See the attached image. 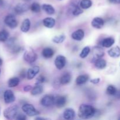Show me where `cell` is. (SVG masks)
Segmentation results:
<instances>
[{
    "label": "cell",
    "instance_id": "cell-11",
    "mask_svg": "<svg viewBox=\"0 0 120 120\" xmlns=\"http://www.w3.org/2000/svg\"><path fill=\"white\" fill-rule=\"evenodd\" d=\"M40 68L38 66H35L32 67V68H30L29 70H28L26 73V77L27 79L29 80H32L37 75V74L39 72Z\"/></svg>",
    "mask_w": 120,
    "mask_h": 120
},
{
    "label": "cell",
    "instance_id": "cell-27",
    "mask_svg": "<svg viewBox=\"0 0 120 120\" xmlns=\"http://www.w3.org/2000/svg\"><path fill=\"white\" fill-rule=\"evenodd\" d=\"M71 12L72 14L75 16H77V15H80L81 14L83 13V10L81 9V7H79L78 5L76 4H72L71 5Z\"/></svg>",
    "mask_w": 120,
    "mask_h": 120
},
{
    "label": "cell",
    "instance_id": "cell-42",
    "mask_svg": "<svg viewBox=\"0 0 120 120\" xmlns=\"http://www.w3.org/2000/svg\"><path fill=\"white\" fill-rule=\"evenodd\" d=\"M4 4V0H0V6Z\"/></svg>",
    "mask_w": 120,
    "mask_h": 120
},
{
    "label": "cell",
    "instance_id": "cell-18",
    "mask_svg": "<svg viewBox=\"0 0 120 120\" xmlns=\"http://www.w3.org/2000/svg\"><path fill=\"white\" fill-rule=\"evenodd\" d=\"M93 54L94 55V62L97 59L101 58L103 56H104V52L101 48L98 46H96L93 49Z\"/></svg>",
    "mask_w": 120,
    "mask_h": 120
},
{
    "label": "cell",
    "instance_id": "cell-17",
    "mask_svg": "<svg viewBox=\"0 0 120 120\" xmlns=\"http://www.w3.org/2000/svg\"><path fill=\"white\" fill-rule=\"evenodd\" d=\"M115 43V39L112 37L106 38L102 41L101 45L104 48H109L112 46Z\"/></svg>",
    "mask_w": 120,
    "mask_h": 120
},
{
    "label": "cell",
    "instance_id": "cell-44",
    "mask_svg": "<svg viewBox=\"0 0 120 120\" xmlns=\"http://www.w3.org/2000/svg\"><path fill=\"white\" fill-rule=\"evenodd\" d=\"M22 1H30V0H22Z\"/></svg>",
    "mask_w": 120,
    "mask_h": 120
},
{
    "label": "cell",
    "instance_id": "cell-28",
    "mask_svg": "<svg viewBox=\"0 0 120 120\" xmlns=\"http://www.w3.org/2000/svg\"><path fill=\"white\" fill-rule=\"evenodd\" d=\"M19 79L17 77H14L11 78L8 82V85L9 87H15L17 86L19 83Z\"/></svg>",
    "mask_w": 120,
    "mask_h": 120
},
{
    "label": "cell",
    "instance_id": "cell-39",
    "mask_svg": "<svg viewBox=\"0 0 120 120\" xmlns=\"http://www.w3.org/2000/svg\"><path fill=\"white\" fill-rule=\"evenodd\" d=\"M110 3L120 4V0H109Z\"/></svg>",
    "mask_w": 120,
    "mask_h": 120
},
{
    "label": "cell",
    "instance_id": "cell-45",
    "mask_svg": "<svg viewBox=\"0 0 120 120\" xmlns=\"http://www.w3.org/2000/svg\"><path fill=\"white\" fill-rule=\"evenodd\" d=\"M0 73H1V69H0Z\"/></svg>",
    "mask_w": 120,
    "mask_h": 120
},
{
    "label": "cell",
    "instance_id": "cell-9",
    "mask_svg": "<svg viewBox=\"0 0 120 120\" xmlns=\"http://www.w3.org/2000/svg\"><path fill=\"white\" fill-rule=\"evenodd\" d=\"M66 59L64 56L62 55H59L56 57L55 60V64L56 68L59 70H61L63 69L66 65Z\"/></svg>",
    "mask_w": 120,
    "mask_h": 120
},
{
    "label": "cell",
    "instance_id": "cell-8",
    "mask_svg": "<svg viewBox=\"0 0 120 120\" xmlns=\"http://www.w3.org/2000/svg\"><path fill=\"white\" fill-rule=\"evenodd\" d=\"M4 99L6 104H11L15 101V97L14 93L11 90H7L4 93Z\"/></svg>",
    "mask_w": 120,
    "mask_h": 120
},
{
    "label": "cell",
    "instance_id": "cell-46",
    "mask_svg": "<svg viewBox=\"0 0 120 120\" xmlns=\"http://www.w3.org/2000/svg\"></svg>",
    "mask_w": 120,
    "mask_h": 120
},
{
    "label": "cell",
    "instance_id": "cell-25",
    "mask_svg": "<svg viewBox=\"0 0 120 120\" xmlns=\"http://www.w3.org/2000/svg\"><path fill=\"white\" fill-rule=\"evenodd\" d=\"M43 87L41 84H35V86L31 90V94L33 96H38L43 92Z\"/></svg>",
    "mask_w": 120,
    "mask_h": 120
},
{
    "label": "cell",
    "instance_id": "cell-41",
    "mask_svg": "<svg viewBox=\"0 0 120 120\" xmlns=\"http://www.w3.org/2000/svg\"><path fill=\"white\" fill-rule=\"evenodd\" d=\"M36 120H46V118H41V117H37V118H36Z\"/></svg>",
    "mask_w": 120,
    "mask_h": 120
},
{
    "label": "cell",
    "instance_id": "cell-24",
    "mask_svg": "<svg viewBox=\"0 0 120 120\" xmlns=\"http://www.w3.org/2000/svg\"><path fill=\"white\" fill-rule=\"evenodd\" d=\"M89 80V76L87 75H82L77 77L76 83L77 85H83L85 84Z\"/></svg>",
    "mask_w": 120,
    "mask_h": 120
},
{
    "label": "cell",
    "instance_id": "cell-40",
    "mask_svg": "<svg viewBox=\"0 0 120 120\" xmlns=\"http://www.w3.org/2000/svg\"><path fill=\"white\" fill-rule=\"evenodd\" d=\"M114 96L116 97H117V98H119V99H120V90H119V91L117 90V93H116V94L114 95Z\"/></svg>",
    "mask_w": 120,
    "mask_h": 120
},
{
    "label": "cell",
    "instance_id": "cell-32",
    "mask_svg": "<svg viewBox=\"0 0 120 120\" xmlns=\"http://www.w3.org/2000/svg\"><path fill=\"white\" fill-rule=\"evenodd\" d=\"M30 10L35 13H38L41 11V7L38 2H34L30 6Z\"/></svg>",
    "mask_w": 120,
    "mask_h": 120
},
{
    "label": "cell",
    "instance_id": "cell-31",
    "mask_svg": "<svg viewBox=\"0 0 120 120\" xmlns=\"http://www.w3.org/2000/svg\"><path fill=\"white\" fill-rule=\"evenodd\" d=\"M66 36L64 35H60L57 36H55L53 38L52 41L54 43H61L63 42V41L65 40Z\"/></svg>",
    "mask_w": 120,
    "mask_h": 120
},
{
    "label": "cell",
    "instance_id": "cell-38",
    "mask_svg": "<svg viewBox=\"0 0 120 120\" xmlns=\"http://www.w3.org/2000/svg\"><path fill=\"white\" fill-rule=\"evenodd\" d=\"M100 78H96V79H92L90 80V82H91V83H93V84H98V83L100 82Z\"/></svg>",
    "mask_w": 120,
    "mask_h": 120
},
{
    "label": "cell",
    "instance_id": "cell-35",
    "mask_svg": "<svg viewBox=\"0 0 120 120\" xmlns=\"http://www.w3.org/2000/svg\"><path fill=\"white\" fill-rule=\"evenodd\" d=\"M46 81V79L43 75H41V76H38L36 79V84H41L42 83H44Z\"/></svg>",
    "mask_w": 120,
    "mask_h": 120
},
{
    "label": "cell",
    "instance_id": "cell-19",
    "mask_svg": "<svg viewBox=\"0 0 120 120\" xmlns=\"http://www.w3.org/2000/svg\"><path fill=\"white\" fill-rule=\"evenodd\" d=\"M30 28V21L29 19H25L22 22L21 26V30L22 32L26 33L29 30Z\"/></svg>",
    "mask_w": 120,
    "mask_h": 120
},
{
    "label": "cell",
    "instance_id": "cell-14",
    "mask_svg": "<svg viewBox=\"0 0 120 120\" xmlns=\"http://www.w3.org/2000/svg\"><path fill=\"white\" fill-rule=\"evenodd\" d=\"M63 117L64 119L70 120L73 119L75 117V111L73 109L68 108L63 112Z\"/></svg>",
    "mask_w": 120,
    "mask_h": 120
},
{
    "label": "cell",
    "instance_id": "cell-37",
    "mask_svg": "<svg viewBox=\"0 0 120 120\" xmlns=\"http://www.w3.org/2000/svg\"><path fill=\"white\" fill-rule=\"evenodd\" d=\"M32 89V87L30 85H28V86H26L25 87H24L23 88V90L26 92L27 91H31V90Z\"/></svg>",
    "mask_w": 120,
    "mask_h": 120
},
{
    "label": "cell",
    "instance_id": "cell-16",
    "mask_svg": "<svg viewBox=\"0 0 120 120\" xmlns=\"http://www.w3.org/2000/svg\"><path fill=\"white\" fill-rule=\"evenodd\" d=\"M108 54L112 58L119 57L120 56V48L118 46L113 47L108 51Z\"/></svg>",
    "mask_w": 120,
    "mask_h": 120
},
{
    "label": "cell",
    "instance_id": "cell-2",
    "mask_svg": "<svg viewBox=\"0 0 120 120\" xmlns=\"http://www.w3.org/2000/svg\"><path fill=\"white\" fill-rule=\"evenodd\" d=\"M18 112V107L17 105H14L7 108L3 112L4 116L8 120L15 119Z\"/></svg>",
    "mask_w": 120,
    "mask_h": 120
},
{
    "label": "cell",
    "instance_id": "cell-12",
    "mask_svg": "<svg viewBox=\"0 0 120 120\" xmlns=\"http://www.w3.org/2000/svg\"><path fill=\"white\" fill-rule=\"evenodd\" d=\"M67 99L65 96H60L55 97V104L57 108H62L66 104Z\"/></svg>",
    "mask_w": 120,
    "mask_h": 120
},
{
    "label": "cell",
    "instance_id": "cell-21",
    "mask_svg": "<svg viewBox=\"0 0 120 120\" xmlns=\"http://www.w3.org/2000/svg\"><path fill=\"white\" fill-rule=\"evenodd\" d=\"M54 50L50 48H46L43 49L42 54L46 59H49L53 57L54 55Z\"/></svg>",
    "mask_w": 120,
    "mask_h": 120
},
{
    "label": "cell",
    "instance_id": "cell-4",
    "mask_svg": "<svg viewBox=\"0 0 120 120\" xmlns=\"http://www.w3.org/2000/svg\"><path fill=\"white\" fill-rule=\"evenodd\" d=\"M22 110L27 116L33 117L39 114V112L30 104H25L22 105Z\"/></svg>",
    "mask_w": 120,
    "mask_h": 120
},
{
    "label": "cell",
    "instance_id": "cell-7",
    "mask_svg": "<svg viewBox=\"0 0 120 120\" xmlns=\"http://www.w3.org/2000/svg\"><path fill=\"white\" fill-rule=\"evenodd\" d=\"M55 103V97L52 95H46L41 100V104L45 107H49Z\"/></svg>",
    "mask_w": 120,
    "mask_h": 120
},
{
    "label": "cell",
    "instance_id": "cell-36",
    "mask_svg": "<svg viewBox=\"0 0 120 120\" xmlns=\"http://www.w3.org/2000/svg\"><path fill=\"white\" fill-rule=\"evenodd\" d=\"M15 119L18 120H25L26 119V117L25 116L24 114H18L17 116L16 117Z\"/></svg>",
    "mask_w": 120,
    "mask_h": 120
},
{
    "label": "cell",
    "instance_id": "cell-13",
    "mask_svg": "<svg viewBox=\"0 0 120 120\" xmlns=\"http://www.w3.org/2000/svg\"><path fill=\"white\" fill-rule=\"evenodd\" d=\"M104 24V20L99 17H96L93 19L91 22V25L96 29H101L103 28Z\"/></svg>",
    "mask_w": 120,
    "mask_h": 120
},
{
    "label": "cell",
    "instance_id": "cell-3",
    "mask_svg": "<svg viewBox=\"0 0 120 120\" xmlns=\"http://www.w3.org/2000/svg\"><path fill=\"white\" fill-rule=\"evenodd\" d=\"M37 55L34 51V49L30 48H28L25 51L23 54V59L26 62L32 63L37 59Z\"/></svg>",
    "mask_w": 120,
    "mask_h": 120
},
{
    "label": "cell",
    "instance_id": "cell-33",
    "mask_svg": "<svg viewBox=\"0 0 120 120\" xmlns=\"http://www.w3.org/2000/svg\"><path fill=\"white\" fill-rule=\"evenodd\" d=\"M117 90L116 87L112 85H110L107 87L106 89V92L110 96H114L117 93Z\"/></svg>",
    "mask_w": 120,
    "mask_h": 120
},
{
    "label": "cell",
    "instance_id": "cell-29",
    "mask_svg": "<svg viewBox=\"0 0 120 120\" xmlns=\"http://www.w3.org/2000/svg\"><path fill=\"white\" fill-rule=\"evenodd\" d=\"M92 5V1L91 0H82L80 2V6L82 9H87L90 8Z\"/></svg>",
    "mask_w": 120,
    "mask_h": 120
},
{
    "label": "cell",
    "instance_id": "cell-15",
    "mask_svg": "<svg viewBox=\"0 0 120 120\" xmlns=\"http://www.w3.org/2000/svg\"><path fill=\"white\" fill-rule=\"evenodd\" d=\"M84 32L82 29H78L74 32L71 35V38L74 40L77 41H80L84 38Z\"/></svg>",
    "mask_w": 120,
    "mask_h": 120
},
{
    "label": "cell",
    "instance_id": "cell-1",
    "mask_svg": "<svg viewBox=\"0 0 120 120\" xmlns=\"http://www.w3.org/2000/svg\"><path fill=\"white\" fill-rule=\"evenodd\" d=\"M96 110L93 106L87 104H82L79 109L78 116L82 119H89L94 116Z\"/></svg>",
    "mask_w": 120,
    "mask_h": 120
},
{
    "label": "cell",
    "instance_id": "cell-5",
    "mask_svg": "<svg viewBox=\"0 0 120 120\" xmlns=\"http://www.w3.org/2000/svg\"><path fill=\"white\" fill-rule=\"evenodd\" d=\"M4 22L8 27L11 29H14L18 26V22L16 18L12 14H9L5 16Z\"/></svg>",
    "mask_w": 120,
    "mask_h": 120
},
{
    "label": "cell",
    "instance_id": "cell-10",
    "mask_svg": "<svg viewBox=\"0 0 120 120\" xmlns=\"http://www.w3.org/2000/svg\"><path fill=\"white\" fill-rule=\"evenodd\" d=\"M29 8H30V7L27 4L19 3L15 6L14 11H15V13L19 14V15H21L28 11Z\"/></svg>",
    "mask_w": 120,
    "mask_h": 120
},
{
    "label": "cell",
    "instance_id": "cell-23",
    "mask_svg": "<svg viewBox=\"0 0 120 120\" xmlns=\"http://www.w3.org/2000/svg\"><path fill=\"white\" fill-rule=\"evenodd\" d=\"M94 63L95 66L98 69H104L107 66L106 61L102 58L97 59Z\"/></svg>",
    "mask_w": 120,
    "mask_h": 120
},
{
    "label": "cell",
    "instance_id": "cell-20",
    "mask_svg": "<svg viewBox=\"0 0 120 120\" xmlns=\"http://www.w3.org/2000/svg\"><path fill=\"white\" fill-rule=\"evenodd\" d=\"M55 23V20L52 18H46L43 20V25L48 28H53Z\"/></svg>",
    "mask_w": 120,
    "mask_h": 120
},
{
    "label": "cell",
    "instance_id": "cell-30",
    "mask_svg": "<svg viewBox=\"0 0 120 120\" xmlns=\"http://www.w3.org/2000/svg\"><path fill=\"white\" fill-rule=\"evenodd\" d=\"M9 33L6 30H2L0 31V42H5L8 39Z\"/></svg>",
    "mask_w": 120,
    "mask_h": 120
},
{
    "label": "cell",
    "instance_id": "cell-43",
    "mask_svg": "<svg viewBox=\"0 0 120 120\" xmlns=\"http://www.w3.org/2000/svg\"><path fill=\"white\" fill-rule=\"evenodd\" d=\"M2 63H3V62H2V60L1 59V58H0V66H1L2 65Z\"/></svg>",
    "mask_w": 120,
    "mask_h": 120
},
{
    "label": "cell",
    "instance_id": "cell-26",
    "mask_svg": "<svg viewBox=\"0 0 120 120\" xmlns=\"http://www.w3.org/2000/svg\"><path fill=\"white\" fill-rule=\"evenodd\" d=\"M42 8L43 10L48 15H53L55 14V9L52 5L49 4L42 5Z\"/></svg>",
    "mask_w": 120,
    "mask_h": 120
},
{
    "label": "cell",
    "instance_id": "cell-22",
    "mask_svg": "<svg viewBox=\"0 0 120 120\" xmlns=\"http://www.w3.org/2000/svg\"><path fill=\"white\" fill-rule=\"evenodd\" d=\"M71 80V76L69 73H64L60 78V83L63 85L69 84Z\"/></svg>",
    "mask_w": 120,
    "mask_h": 120
},
{
    "label": "cell",
    "instance_id": "cell-6",
    "mask_svg": "<svg viewBox=\"0 0 120 120\" xmlns=\"http://www.w3.org/2000/svg\"><path fill=\"white\" fill-rule=\"evenodd\" d=\"M7 45L9 50L12 53H17L21 50V47L16 44V40L15 38H11L7 40Z\"/></svg>",
    "mask_w": 120,
    "mask_h": 120
},
{
    "label": "cell",
    "instance_id": "cell-34",
    "mask_svg": "<svg viewBox=\"0 0 120 120\" xmlns=\"http://www.w3.org/2000/svg\"><path fill=\"white\" fill-rule=\"evenodd\" d=\"M90 52V48L89 46H86L82 49V52H81L80 54V56L82 58H85V57H86L89 55Z\"/></svg>",
    "mask_w": 120,
    "mask_h": 120
}]
</instances>
